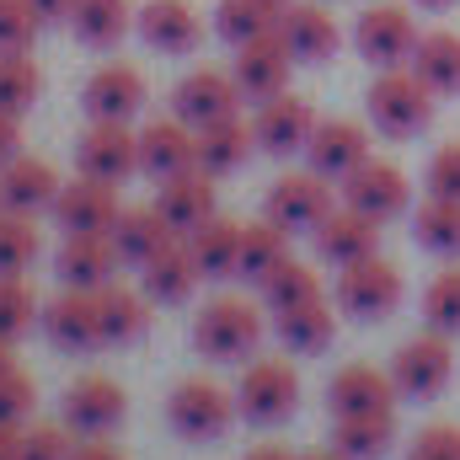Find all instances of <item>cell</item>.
Returning a JSON list of instances; mask_svg holds the SVG:
<instances>
[{
  "label": "cell",
  "instance_id": "obj_1",
  "mask_svg": "<svg viewBox=\"0 0 460 460\" xmlns=\"http://www.w3.org/2000/svg\"><path fill=\"white\" fill-rule=\"evenodd\" d=\"M434 102H439V97L412 75V65L380 70V75L369 81V97H364L369 123H375L380 134H391V139H412V134H423V128L434 123Z\"/></svg>",
  "mask_w": 460,
  "mask_h": 460
},
{
  "label": "cell",
  "instance_id": "obj_2",
  "mask_svg": "<svg viewBox=\"0 0 460 460\" xmlns=\"http://www.w3.org/2000/svg\"><path fill=\"white\" fill-rule=\"evenodd\" d=\"M262 343V311L252 300H209L193 316V348L209 364H246Z\"/></svg>",
  "mask_w": 460,
  "mask_h": 460
},
{
  "label": "cell",
  "instance_id": "obj_3",
  "mask_svg": "<svg viewBox=\"0 0 460 460\" xmlns=\"http://www.w3.org/2000/svg\"><path fill=\"white\" fill-rule=\"evenodd\" d=\"M235 407H241V418L257 423V429L289 423L295 407H300V375H295V364H284V358H252V364L241 369Z\"/></svg>",
  "mask_w": 460,
  "mask_h": 460
},
{
  "label": "cell",
  "instance_id": "obj_4",
  "mask_svg": "<svg viewBox=\"0 0 460 460\" xmlns=\"http://www.w3.org/2000/svg\"><path fill=\"white\" fill-rule=\"evenodd\" d=\"M332 209H338V193H332V177H322V172H284L262 199V215L289 235H300V230L316 235V226Z\"/></svg>",
  "mask_w": 460,
  "mask_h": 460
},
{
  "label": "cell",
  "instance_id": "obj_5",
  "mask_svg": "<svg viewBox=\"0 0 460 460\" xmlns=\"http://www.w3.org/2000/svg\"><path fill=\"white\" fill-rule=\"evenodd\" d=\"M418 38H423V32H418L412 11H402V5H391V0H380V5H369V11H358V22H353V49H358L375 70L412 65Z\"/></svg>",
  "mask_w": 460,
  "mask_h": 460
},
{
  "label": "cell",
  "instance_id": "obj_6",
  "mask_svg": "<svg viewBox=\"0 0 460 460\" xmlns=\"http://www.w3.org/2000/svg\"><path fill=\"white\" fill-rule=\"evenodd\" d=\"M402 305V273L375 252V257H358L338 273V311L358 316V322H380Z\"/></svg>",
  "mask_w": 460,
  "mask_h": 460
},
{
  "label": "cell",
  "instance_id": "obj_7",
  "mask_svg": "<svg viewBox=\"0 0 460 460\" xmlns=\"http://www.w3.org/2000/svg\"><path fill=\"white\" fill-rule=\"evenodd\" d=\"M230 418H241V407H235V396L220 391L215 380H182L166 396V423L182 439H220L230 429Z\"/></svg>",
  "mask_w": 460,
  "mask_h": 460
},
{
  "label": "cell",
  "instance_id": "obj_8",
  "mask_svg": "<svg viewBox=\"0 0 460 460\" xmlns=\"http://www.w3.org/2000/svg\"><path fill=\"white\" fill-rule=\"evenodd\" d=\"M450 369H456V353H450V338H445V332H423V338L402 343L396 358H391V380H396V391L412 396V402L439 396V391L450 385Z\"/></svg>",
  "mask_w": 460,
  "mask_h": 460
},
{
  "label": "cell",
  "instance_id": "obj_9",
  "mask_svg": "<svg viewBox=\"0 0 460 460\" xmlns=\"http://www.w3.org/2000/svg\"><path fill=\"white\" fill-rule=\"evenodd\" d=\"M279 38L295 54V65H327L343 49V27L322 0H289L279 11Z\"/></svg>",
  "mask_w": 460,
  "mask_h": 460
},
{
  "label": "cell",
  "instance_id": "obj_10",
  "mask_svg": "<svg viewBox=\"0 0 460 460\" xmlns=\"http://www.w3.org/2000/svg\"><path fill=\"white\" fill-rule=\"evenodd\" d=\"M75 172L123 188L139 172V134L128 123H92L75 145Z\"/></svg>",
  "mask_w": 460,
  "mask_h": 460
},
{
  "label": "cell",
  "instance_id": "obj_11",
  "mask_svg": "<svg viewBox=\"0 0 460 460\" xmlns=\"http://www.w3.org/2000/svg\"><path fill=\"white\" fill-rule=\"evenodd\" d=\"M241 102H246V92L226 70H193L172 92V113L182 118V123H193V128H209L220 118H241Z\"/></svg>",
  "mask_w": 460,
  "mask_h": 460
},
{
  "label": "cell",
  "instance_id": "obj_12",
  "mask_svg": "<svg viewBox=\"0 0 460 460\" xmlns=\"http://www.w3.org/2000/svg\"><path fill=\"white\" fill-rule=\"evenodd\" d=\"M316 123H322V118L311 113L305 97L279 92V97L257 102V113H252V134H257V150H268V155H300V150L311 145Z\"/></svg>",
  "mask_w": 460,
  "mask_h": 460
},
{
  "label": "cell",
  "instance_id": "obj_13",
  "mask_svg": "<svg viewBox=\"0 0 460 460\" xmlns=\"http://www.w3.org/2000/svg\"><path fill=\"white\" fill-rule=\"evenodd\" d=\"M118 215V188L113 182H97V177H75L59 188V204H54V220L65 235H113Z\"/></svg>",
  "mask_w": 460,
  "mask_h": 460
},
{
  "label": "cell",
  "instance_id": "obj_14",
  "mask_svg": "<svg viewBox=\"0 0 460 460\" xmlns=\"http://www.w3.org/2000/svg\"><path fill=\"white\" fill-rule=\"evenodd\" d=\"M343 204L385 226V220H396V215L412 204V188H407L402 166H391V161H375V155H369L353 177H343Z\"/></svg>",
  "mask_w": 460,
  "mask_h": 460
},
{
  "label": "cell",
  "instance_id": "obj_15",
  "mask_svg": "<svg viewBox=\"0 0 460 460\" xmlns=\"http://www.w3.org/2000/svg\"><path fill=\"white\" fill-rule=\"evenodd\" d=\"M123 412H128V396L108 375H81L65 391V407H59V418L70 423V434H113L118 423H123Z\"/></svg>",
  "mask_w": 460,
  "mask_h": 460
},
{
  "label": "cell",
  "instance_id": "obj_16",
  "mask_svg": "<svg viewBox=\"0 0 460 460\" xmlns=\"http://www.w3.org/2000/svg\"><path fill=\"white\" fill-rule=\"evenodd\" d=\"M199 166V128L193 123H182V118H155V123H145L139 128V172H150V177H182V172H193Z\"/></svg>",
  "mask_w": 460,
  "mask_h": 460
},
{
  "label": "cell",
  "instance_id": "obj_17",
  "mask_svg": "<svg viewBox=\"0 0 460 460\" xmlns=\"http://www.w3.org/2000/svg\"><path fill=\"white\" fill-rule=\"evenodd\" d=\"M43 332H49V343L65 348V353H97V348L108 343V338H102L97 295H86V289H65V295H54L49 311H43Z\"/></svg>",
  "mask_w": 460,
  "mask_h": 460
},
{
  "label": "cell",
  "instance_id": "obj_18",
  "mask_svg": "<svg viewBox=\"0 0 460 460\" xmlns=\"http://www.w3.org/2000/svg\"><path fill=\"white\" fill-rule=\"evenodd\" d=\"M396 380L391 369H375V364H343L327 385V407L332 418H364V412H396Z\"/></svg>",
  "mask_w": 460,
  "mask_h": 460
},
{
  "label": "cell",
  "instance_id": "obj_19",
  "mask_svg": "<svg viewBox=\"0 0 460 460\" xmlns=\"http://www.w3.org/2000/svg\"><path fill=\"white\" fill-rule=\"evenodd\" d=\"M118 268H123V257H118L113 235H65V246L54 257L59 284L65 289H86V295L108 289L118 279Z\"/></svg>",
  "mask_w": 460,
  "mask_h": 460
},
{
  "label": "cell",
  "instance_id": "obj_20",
  "mask_svg": "<svg viewBox=\"0 0 460 460\" xmlns=\"http://www.w3.org/2000/svg\"><path fill=\"white\" fill-rule=\"evenodd\" d=\"M230 75L241 81L246 102H268V97L289 92V75H295V54L284 49V38H279V32H268V38H257V43L235 49V70H230Z\"/></svg>",
  "mask_w": 460,
  "mask_h": 460
},
{
  "label": "cell",
  "instance_id": "obj_21",
  "mask_svg": "<svg viewBox=\"0 0 460 460\" xmlns=\"http://www.w3.org/2000/svg\"><path fill=\"white\" fill-rule=\"evenodd\" d=\"M305 161H311V172L343 182V177H353L369 161V134L353 118H322L316 134H311V145H305Z\"/></svg>",
  "mask_w": 460,
  "mask_h": 460
},
{
  "label": "cell",
  "instance_id": "obj_22",
  "mask_svg": "<svg viewBox=\"0 0 460 460\" xmlns=\"http://www.w3.org/2000/svg\"><path fill=\"white\" fill-rule=\"evenodd\" d=\"M59 188H65L59 172L49 161H38V155H11L0 166V209H11V215H43V209H54Z\"/></svg>",
  "mask_w": 460,
  "mask_h": 460
},
{
  "label": "cell",
  "instance_id": "obj_23",
  "mask_svg": "<svg viewBox=\"0 0 460 460\" xmlns=\"http://www.w3.org/2000/svg\"><path fill=\"white\" fill-rule=\"evenodd\" d=\"M134 32L155 54H193L204 43V22L188 0H145L139 16H134Z\"/></svg>",
  "mask_w": 460,
  "mask_h": 460
},
{
  "label": "cell",
  "instance_id": "obj_24",
  "mask_svg": "<svg viewBox=\"0 0 460 460\" xmlns=\"http://www.w3.org/2000/svg\"><path fill=\"white\" fill-rule=\"evenodd\" d=\"M81 108H86L92 123H128L145 108V75L134 65H102V70H92V81L81 92Z\"/></svg>",
  "mask_w": 460,
  "mask_h": 460
},
{
  "label": "cell",
  "instance_id": "obj_25",
  "mask_svg": "<svg viewBox=\"0 0 460 460\" xmlns=\"http://www.w3.org/2000/svg\"><path fill=\"white\" fill-rule=\"evenodd\" d=\"M155 209H161V220L177 230V235H193L204 220H215V177L199 172V166L182 172V177H166Z\"/></svg>",
  "mask_w": 460,
  "mask_h": 460
},
{
  "label": "cell",
  "instance_id": "obj_26",
  "mask_svg": "<svg viewBox=\"0 0 460 460\" xmlns=\"http://www.w3.org/2000/svg\"><path fill=\"white\" fill-rule=\"evenodd\" d=\"M316 252H322L332 268H348V262H358V257H375V252H380V220H369V215L338 204V209L316 226Z\"/></svg>",
  "mask_w": 460,
  "mask_h": 460
},
{
  "label": "cell",
  "instance_id": "obj_27",
  "mask_svg": "<svg viewBox=\"0 0 460 460\" xmlns=\"http://www.w3.org/2000/svg\"><path fill=\"white\" fill-rule=\"evenodd\" d=\"M273 327H279V343L289 353H327L332 338H338V311L327 305V295H316L305 305L273 311Z\"/></svg>",
  "mask_w": 460,
  "mask_h": 460
},
{
  "label": "cell",
  "instance_id": "obj_28",
  "mask_svg": "<svg viewBox=\"0 0 460 460\" xmlns=\"http://www.w3.org/2000/svg\"><path fill=\"white\" fill-rule=\"evenodd\" d=\"M139 279H145V295L155 300V305H182L193 289H199V279H204V268L193 262V252H188V241H172L161 257H150L145 268H139Z\"/></svg>",
  "mask_w": 460,
  "mask_h": 460
},
{
  "label": "cell",
  "instance_id": "obj_29",
  "mask_svg": "<svg viewBox=\"0 0 460 460\" xmlns=\"http://www.w3.org/2000/svg\"><path fill=\"white\" fill-rule=\"evenodd\" d=\"M172 241H182V235L161 220V209H123L113 226V246H118V257H123V268H145Z\"/></svg>",
  "mask_w": 460,
  "mask_h": 460
},
{
  "label": "cell",
  "instance_id": "obj_30",
  "mask_svg": "<svg viewBox=\"0 0 460 460\" xmlns=\"http://www.w3.org/2000/svg\"><path fill=\"white\" fill-rule=\"evenodd\" d=\"M134 5L128 0H75L70 5V32L86 43V49H118L128 32H134Z\"/></svg>",
  "mask_w": 460,
  "mask_h": 460
},
{
  "label": "cell",
  "instance_id": "obj_31",
  "mask_svg": "<svg viewBox=\"0 0 460 460\" xmlns=\"http://www.w3.org/2000/svg\"><path fill=\"white\" fill-rule=\"evenodd\" d=\"M252 150H257V134H252V123H241V118H220V123L199 128V172H209V177L241 172Z\"/></svg>",
  "mask_w": 460,
  "mask_h": 460
},
{
  "label": "cell",
  "instance_id": "obj_32",
  "mask_svg": "<svg viewBox=\"0 0 460 460\" xmlns=\"http://www.w3.org/2000/svg\"><path fill=\"white\" fill-rule=\"evenodd\" d=\"M396 445V412H364L332 423V450L343 460H385Z\"/></svg>",
  "mask_w": 460,
  "mask_h": 460
},
{
  "label": "cell",
  "instance_id": "obj_33",
  "mask_svg": "<svg viewBox=\"0 0 460 460\" xmlns=\"http://www.w3.org/2000/svg\"><path fill=\"white\" fill-rule=\"evenodd\" d=\"M412 75L434 92V97H460V38L456 32H423L418 54H412Z\"/></svg>",
  "mask_w": 460,
  "mask_h": 460
},
{
  "label": "cell",
  "instance_id": "obj_34",
  "mask_svg": "<svg viewBox=\"0 0 460 460\" xmlns=\"http://www.w3.org/2000/svg\"><path fill=\"white\" fill-rule=\"evenodd\" d=\"M150 295H134V289H123V284H108V289H97V311H102V338L113 348H128L139 343L145 332H150V305H145Z\"/></svg>",
  "mask_w": 460,
  "mask_h": 460
},
{
  "label": "cell",
  "instance_id": "obj_35",
  "mask_svg": "<svg viewBox=\"0 0 460 460\" xmlns=\"http://www.w3.org/2000/svg\"><path fill=\"white\" fill-rule=\"evenodd\" d=\"M241 230L235 220H204V226L193 230V235H182L188 241V252H193V262L204 268V279H235V262H241Z\"/></svg>",
  "mask_w": 460,
  "mask_h": 460
},
{
  "label": "cell",
  "instance_id": "obj_36",
  "mask_svg": "<svg viewBox=\"0 0 460 460\" xmlns=\"http://www.w3.org/2000/svg\"><path fill=\"white\" fill-rule=\"evenodd\" d=\"M289 262V230L273 226L268 215L257 220V226L241 230V262H235V279H246V284H262L273 268H284Z\"/></svg>",
  "mask_w": 460,
  "mask_h": 460
},
{
  "label": "cell",
  "instance_id": "obj_37",
  "mask_svg": "<svg viewBox=\"0 0 460 460\" xmlns=\"http://www.w3.org/2000/svg\"><path fill=\"white\" fill-rule=\"evenodd\" d=\"M412 235H418L423 252L460 262V199H439V193H429V199L412 209Z\"/></svg>",
  "mask_w": 460,
  "mask_h": 460
},
{
  "label": "cell",
  "instance_id": "obj_38",
  "mask_svg": "<svg viewBox=\"0 0 460 460\" xmlns=\"http://www.w3.org/2000/svg\"><path fill=\"white\" fill-rule=\"evenodd\" d=\"M215 32L230 49H246V43L279 32V5H268V0H220L215 5Z\"/></svg>",
  "mask_w": 460,
  "mask_h": 460
},
{
  "label": "cell",
  "instance_id": "obj_39",
  "mask_svg": "<svg viewBox=\"0 0 460 460\" xmlns=\"http://www.w3.org/2000/svg\"><path fill=\"white\" fill-rule=\"evenodd\" d=\"M43 97V70L32 59V49H16V54H0V113L22 118L32 102Z\"/></svg>",
  "mask_w": 460,
  "mask_h": 460
},
{
  "label": "cell",
  "instance_id": "obj_40",
  "mask_svg": "<svg viewBox=\"0 0 460 460\" xmlns=\"http://www.w3.org/2000/svg\"><path fill=\"white\" fill-rule=\"evenodd\" d=\"M38 322H43V311H38V295H32V284H22V273L0 279V343H16V338H27Z\"/></svg>",
  "mask_w": 460,
  "mask_h": 460
},
{
  "label": "cell",
  "instance_id": "obj_41",
  "mask_svg": "<svg viewBox=\"0 0 460 460\" xmlns=\"http://www.w3.org/2000/svg\"><path fill=\"white\" fill-rule=\"evenodd\" d=\"M262 300H268V311H289V305H305V300H316L322 295V284H316V273L305 268V262H284V268H273L262 284Z\"/></svg>",
  "mask_w": 460,
  "mask_h": 460
},
{
  "label": "cell",
  "instance_id": "obj_42",
  "mask_svg": "<svg viewBox=\"0 0 460 460\" xmlns=\"http://www.w3.org/2000/svg\"><path fill=\"white\" fill-rule=\"evenodd\" d=\"M38 226H32V215H11V209H0V279H11V273H27L32 268V257H38Z\"/></svg>",
  "mask_w": 460,
  "mask_h": 460
},
{
  "label": "cell",
  "instance_id": "obj_43",
  "mask_svg": "<svg viewBox=\"0 0 460 460\" xmlns=\"http://www.w3.org/2000/svg\"><path fill=\"white\" fill-rule=\"evenodd\" d=\"M423 322H429V332H445V338L460 332V262L434 273V284L423 289Z\"/></svg>",
  "mask_w": 460,
  "mask_h": 460
},
{
  "label": "cell",
  "instance_id": "obj_44",
  "mask_svg": "<svg viewBox=\"0 0 460 460\" xmlns=\"http://www.w3.org/2000/svg\"><path fill=\"white\" fill-rule=\"evenodd\" d=\"M43 32V16L32 11V0H0V54L32 49Z\"/></svg>",
  "mask_w": 460,
  "mask_h": 460
},
{
  "label": "cell",
  "instance_id": "obj_45",
  "mask_svg": "<svg viewBox=\"0 0 460 460\" xmlns=\"http://www.w3.org/2000/svg\"><path fill=\"white\" fill-rule=\"evenodd\" d=\"M32 412H38V380H32L27 369H11V375L0 380V423L27 429Z\"/></svg>",
  "mask_w": 460,
  "mask_h": 460
},
{
  "label": "cell",
  "instance_id": "obj_46",
  "mask_svg": "<svg viewBox=\"0 0 460 460\" xmlns=\"http://www.w3.org/2000/svg\"><path fill=\"white\" fill-rule=\"evenodd\" d=\"M75 434L70 423H27L22 429V460H70Z\"/></svg>",
  "mask_w": 460,
  "mask_h": 460
},
{
  "label": "cell",
  "instance_id": "obj_47",
  "mask_svg": "<svg viewBox=\"0 0 460 460\" xmlns=\"http://www.w3.org/2000/svg\"><path fill=\"white\" fill-rule=\"evenodd\" d=\"M407 460H460V429L456 423H429L407 445Z\"/></svg>",
  "mask_w": 460,
  "mask_h": 460
},
{
  "label": "cell",
  "instance_id": "obj_48",
  "mask_svg": "<svg viewBox=\"0 0 460 460\" xmlns=\"http://www.w3.org/2000/svg\"><path fill=\"white\" fill-rule=\"evenodd\" d=\"M429 193H439V199H460V139L429 155Z\"/></svg>",
  "mask_w": 460,
  "mask_h": 460
},
{
  "label": "cell",
  "instance_id": "obj_49",
  "mask_svg": "<svg viewBox=\"0 0 460 460\" xmlns=\"http://www.w3.org/2000/svg\"><path fill=\"white\" fill-rule=\"evenodd\" d=\"M70 460H128V456L118 450L108 434H75V450H70Z\"/></svg>",
  "mask_w": 460,
  "mask_h": 460
},
{
  "label": "cell",
  "instance_id": "obj_50",
  "mask_svg": "<svg viewBox=\"0 0 460 460\" xmlns=\"http://www.w3.org/2000/svg\"><path fill=\"white\" fill-rule=\"evenodd\" d=\"M11 155H22V128H16L11 113H0V166H5Z\"/></svg>",
  "mask_w": 460,
  "mask_h": 460
},
{
  "label": "cell",
  "instance_id": "obj_51",
  "mask_svg": "<svg viewBox=\"0 0 460 460\" xmlns=\"http://www.w3.org/2000/svg\"><path fill=\"white\" fill-rule=\"evenodd\" d=\"M70 5H75V0H32V11H38L43 22H70Z\"/></svg>",
  "mask_w": 460,
  "mask_h": 460
},
{
  "label": "cell",
  "instance_id": "obj_52",
  "mask_svg": "<svg viewBox=\"0 0 460 460\" xmlns=\"http://www.w3.org/2000/svg\"><path fill=\"white\" fill-rule=\"evenodd\" d=\"M0 460H22V429L0 423Z\"/></svg>",
  "mask_w": 460,
  "mask_h": 460
},
{
  "label": "cell",
  "instance_id": "obj_53",
  "mask_svg": "<svg viewBox=\"0 0 460 460\" xmlns=\"http://www.w3.org/2000/svg\"><path fill=\"white\" fill-rule=\"evenodd\" d=\"M246 460H300V456H295V450H284V445H257Z\"/></svg>",
  "mask_w": 460,
  "mask_h": 460
},
{
  "label": "cell",
  "instance_id": "obj_54",
  "mask_svg": "<svg viewBox=\"0 0 460 460\" xmlns=\"http://www.w3.org/2000/svg\"><path fill=\"white\" fill-rule=\"evenodd\" d=\"M11 369H16V364H11V343H0V380H5Z\"/></svg>",
  "mask_w": 460,
  "mask_h": 460
},
{
  "label": "cell",
  "instance_id": "obj_55",
  "mask_svg": "<svg viewBox=\"0 0 460 460\" xmlns=\"http://www.w3.org/2000/svg\"><path fill=\"white\" fill-rule=\"evenodd\" d=\"M300 460H343V456H338V450L327 445V450H311V456H300Z\"/></svg>",
  "mask_w": 460,
  "mask_h": 460
},
{
  "label": "cell",
  "instance_id": "obj_56",
  "mask_svg": "<svg viewBox=\"0 0 460 460\" xmlns=\"http://www.w3.org/2000/svg\"><path fill=\"white\" fill-rule=\"evenodd\" d=\"M418 5H429V11H445V5H456V0H418Z\"/></svg>",
  "mask_w": 460,
  "mask_h": 460
},
{
  "label": "cell",
  "instance_id": "obj_57",
  "mask_svg": "<svg viewBox=\"0 0 460 460\" xmlns=\"http://www.w3.org/2000/svg\"><path fill=\"white\" fill-rule=\"evenodd\" d=\"M268 5H279V11H284V5H289V0H268Z\"/></svg>",
  "mask_w": 460,
  "mask_h": 460
}]
</instances>
